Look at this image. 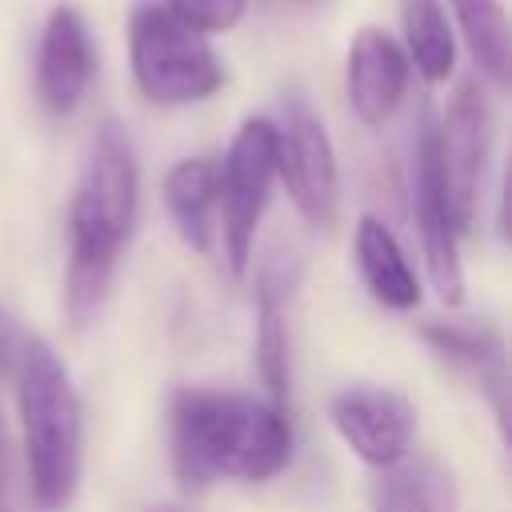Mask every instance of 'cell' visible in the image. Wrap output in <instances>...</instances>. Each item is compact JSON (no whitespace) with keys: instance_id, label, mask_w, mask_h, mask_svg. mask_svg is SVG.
<instances>
[{"instance_id":"obj_7","label":"cell","mask_w":512,"mask_h":512,"mask_svg":"<svg viewBox=\"0 0 512 512\" xmlns=\"http://www.w3.org/2000/svg\"><path fill=\"white\" fill-rule=\"evenodd\" d=\"M272 132H276V176L284 180L292 204L300 208L304 220L328 224L340 200V168L324 120L312 112V104L300 92H292L284 96Z\"/></svg>"},{"instance_id":"obj_13","label":"cell","mask_w":512,"mask_h":512,"mask_svg":"<svg viewBox=\"0 0 512 512\" xmlns=\"http://www.w3.org/2000/svg\"><path fill=\"white\" fill-rule=\"evenodd\" d=\"M420 336L440 352L448 364H456L464 376H472L480 388H488L496 416L504 420V392H508V372H504V340L492 324L484 320H428Z\"/></svg>"},{"instance_id":"obj_11","label":"cell","mask_w":512,"mask_h":512,"mask_svg":"<svg viewBox=\"0 0 512 512\" xmlns=\"http://www.w3.org/2000/svg\"><path fill=\"white\" fill-rule=\"evenodd\" d=\"M348 104L364 124H384L408 92V56L384 28H360L344 64Z\"/></svg>"},{"instance_id":"obj_3","label":"cell","mask_w":512,"mask_h":512,"mask_svg":"<svg viewBox=\"0 0 512 512\" xmlns=\"http://www.w3.org/2000/svg\"><path fill=\"white\" fill-rule=\"evenodd\" d=\"M16 400L32 504L40 512H64L80 488L84 468V404L64 360L44 340L20 344Z\"/></svg>"},{"instance_id":"obj_19","label":"cell","mask_w":512,"mask_h":512,"mask_svg":"<svg viewBox=\"0 0 512 512\" xmlns=\"http://www.w3.org/2000/svg\"><path fill=\"white\" fill-rule=\"evenodd\" d=\"M20 344H24L20 328H16V324H12V316L0 308V372H8V368L16 364V356H20Z\"/></svg>"},{"instance_id":"obj_20","label":"cell","mask_w":512,"mask_h":512,"mask_svg":"<svg viewBox=\"0 0 512 512\" xmlns=\"http://www.w3.org/2000/svg\"><path fill=\"white\" fill-rule=\"evenodd\" d=\"M8 480V432H4V416H0V488Z\"/></svg>"},{"instance_id":"obj_9","label":"cell","mask_w":512,"mask_h":512,"mask_svg":"<svg viewBox=\"0 0 512 512\" xmlns=\"http://www.w3.org/2000/svg\"><path fill=\"white\" fill-rule=\"evenodd\" d=\"M412 216L420 228V244H424V264H428V280L436 288V296L444 304H460L464 300V272H460V228L448 212L444 188H440V172H436V152H432V120L420 124L416 144H412Z\"/></svg>"},{"instance_id":"obj_2","label":"cell","mask_w":512,"mask_h":512,"mask_svg":"<svg viewBox=\"0 0 512 512\" xmlns=\"http://www.w3.org/2000/svg\"><path fill=\"white\" fill-rule=\"evenodd\" d=\"M140 212V164L128 132L104 120L92 136L88 160L80 168L68 204V276L64 308L72 324H88L116 276L124 244L132 240Z\"/></svg>"},{"instance_id":"obj_12","label":"cell","mask_w":512,"mask_h":512,"mask_svg":"<svg viewBox=\"0 0 512 512\" xmlns=\"http://www.w3.org/2000/svg\"><path fill=\"white\" fill-rule=\"evenodd\" d=\"M296 284V260L272 252L256 272V368L272 404H288V324L284 304Z\"/></svg>"},{"instance_id":"obj_21","label":"cell","mask_w":512,"mask_h":512,"mask_svg":"<svg viewBox=\"0 0 512 512\" xmlns=\"http://www.w3.org/2000/svg\"><path fill=\"white\" fill-rule=\"evenodd\" d=\"M148 512H180V508H172V504H160V508H148Z\"/></svg>"},{"instance_id":"obj_15","label":"cell","mask_w":512,"mask_h":512,"mask_svg":"<svg viewBox=\"0 0 512 512\" xmlns=\"http://www.w3.org/2000/svg\"><path fill=\"white\" fill-rule=\"evenodd\" d=\"M356 268L364 288L384 304V308H416L420 304V280L400 248V240L392 236V228L376 216H360L356 224Z\"/></svg>"},{"instance_id":"obj_5","label":"cell","mask_w":512,"mask_h":512,"mask_svg":"<svg viewBox=\"0 0 512 512\" xmlns=\"http://www.w3.org/2000/svg\"><path fill=\"white\" fill-rule=\"evenodd\" d=\"M272 180H276L272 120L248 116L236 128V136L224 152V164L216 168V212H220L216 232L224 236V256L236 276L252 260V244H256V228H260V216L272 196Z\"/></svg>"},{"instance_id":"obj_22","label":"cell","mask_w":512,"mask_h":512,"mask_svg":"<svg viewBox=\"0 0 512 512\" xmlns=\"http://www.w3.org/2000/svg\"><path fill=\"white\" fill-rule=\"evenodd\" d=\"M0 512H12V508H8V504H4V500H0Z\"/></svg>"},{"instance_id":"obj_17","label":"cell","mask_w":512,"mask_h":512,"mask_svg":"<svg viewBox=\"0 0 512 512\" xmlns=\"http://www.w3.org/2000/svg\"><path fill=\"white\" fill-rule=\"evenodd\" d=\"M404 20V56L416 64L424 80H448L456 64L452 24L440 0H400Z\"/></svg>"},{"instance_id":"obj_14","label":"cell","mask_w":512,"mask_h":512,"mask_svg":"<svg viewBox=\"0 0 512 512\" xmlns=\"http://www.w3.org/2000/svg\"><path fill=\"white\" fill-rule=\"evenodd\" d=\"M372 512H456V480L436 456H400L376 468L368 488Z\"/></svg>"},{"instance_id":"obj_16","label":"cell","mask_w":512,"mask_h":512,"mask_svg":"<svg viewBox=\"0 0 512 512\" xmlns=\"http://www.w3.org/2000/svg\"><path fill=\"white\" fill-rule=\"evenodd\" d=\"M164 204L180 240L208 256L216 244V164L200 156L172 164L164 176Z\"/></svg>"},{"instance_id":"obj_4","label":"cell","mask_w":512,"mask_h":512,"mask_svg":"<svg viewBox=\"0 0 512 512\" xmlns=\"http://www.w3.org/2000/svg\"><path fill=\"white\" fill-rule=\"evenodd\" d=\"M132 80L144 100L180 108L208 100L224 84V68L200 28L180 20L168 4H140L128 24Z\"/></svg>"},{"instance_id":"obj_1","label":"cell","mask_w":512,"mask_h":512,"mask_svg":"<svg viewBox=\"0 0 512 512\" xmlns=\"http://www.w3.org/2000/svg\"><path fill=\"white\" fill-rule=\"evenodd\" d=\"M292 460V424L280 404L232 388L172 396V468L188 492L212 480H272Z\"/></svg>"},{"instance_id":"obj_6","label":"cell","mask_w":512,"mask_h":512,"mask_svg":"<svg viewBox=\"0 0 512 512\" xmlns=\"http://www.w3.org/2000/svg\"><path fill=\"white\" fill-rule=\"evenodd\" d=\"M488 140H492L488 100L476 80H460L444 104L440 124H432L440 188H444L448 212L460 232H468L476 220V200H480L484 164H488Z\"/></svg>"},{"instance_id":"obj_10","label":"cell","mask_w":512,"mask_h":512,"mask_svg":"<svg viewBox=\"0 0 512 512\" xmlns=\"http://www.w3.org/2000/svg\"><path fill=\"white\" fill-rule=\"evenodd\" d=\"M96 52L84 16L72 4H56L40 32L36 52V96L52 116H72L92 84Z\"/></svg>"},{"instance_id":"obj_18","label":"cell","mask_w":512,"mask_h":512,"mask_svg":"<svg viewBox=\"0 0 512 512\" xmlns=\"http://www.w3.org/2000/svg\"><path fill=\"white\" fill-rule=\"evenodd\" d=\"M456 20H460V32L472 48V60L476 68L492 80V84H504L508 80V20H504V8L500 0H448Z\"/></svg>"},{"instance_id":"obj_8","label":"cell","mask_w":512,"mask_h":512,"mask_svg":"<svg viewBox=\"0 0 512 512\" xmlns=\"http://www.w3.org/2000/svg\"><path fill=\"white\" fill-rule=\"evenodd\" d=\"M332 428L340 440L368 464V468H388L400 456L412 452L416 440V404L380 384H348L332 396Z\"/></svg>"}]
</instances>
